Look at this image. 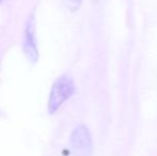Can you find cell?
I'll return each instance as SVG.
<instances>
[{"label": "cell", "instance_id": "obj_2", "mask_svg": "<svg viewBox=\"0 0 157 156\" xmlns=\"http://www.w3.org/2000/svg\"><path fill=\"white\" fill-rule=\"evenodd\" d=\"M70 146L75 156H91L92 136L86 125H78L73 129L70 137Z\"/></svg>", "mask_w": 157, "mask_h": 156}, {"label": "cell", "instance_id": "obj_1", "mask_svg": "<svg viewBox=\"0 0 157 156\" xmlns=\"http://www.w3.org/2000/svg\"><path fill=\"white\" fill-rule=\"evenodd\" d=\"M75 83L68 75L60 76L54 82L48 97V112L50 115L56 113L61 106L74 94Z\"/></svg>", "mask_w": 157, "mask_h": 156}, {"label": "cell", "instance_id": "obj_3", "mask_svg": "<svg viewBox=\"0 0 157 156\" xmlns=\"http://www.w3.org/2000/svg\"><path fill=\"white\" fill-rule=\"evenodd\" d=\"M23 49L25 56L31 63H36L39 61V49L36 45V36H35V23L34 16L31 14L26 24L25 33H24Z\"/></svg>", "mask_w": 157, "mask_h": 156}, {"label": "cell", "instance_id": "obj_4", "mask_svg": "<svg viewBox=\"0 0 157 156\" xmlns=\"http://www.w3.org/2000/svg\"><path fill=\"white\" fill-rule=\"evenodd\" d=\"M63 3L67 10H70L71 12H75L80 8L82 0H63Z\"/></svg>", "mask_w": 157, "mask_h": 156}, {"label": "cell", "instance_id": "obj_5", "mask_svg": "<svg viewBox=\"0 0 157 156\" xmlns=\"http://www.w3.org/2000/svg\"><path fill=\"white\" fill-rule=\"evenodd\" d=\"M2 1H3V0H0V2H2Z\"/></svg>", "mask_w": 157, "mask_h": 156}]
</instances>
